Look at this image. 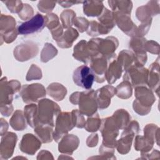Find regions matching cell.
<instances>
[{
  "label": "cell",
  "instance_id": "6da1fadb",
  "mask_svg": "<svg viewBox=\"0 0 160 160\" xmlns=\"http://www.w3.org/2000/svg\"><path fill=\"white\" fill-rule=\"evenodd\" d=\"M60 112L61 108L55 102L46 98L41 99L37 105L35 126L42 124L54 127V118L57 117Z\"/></svg>",
  "mask_w": 160,
  "mask_h": 160
},
{
  "label": "cell",
  "instance_id": "7a4b0ae2",
  "mask_svg": "<svg viewBox=\"0 0 160 160\" xmlns=\"http://www.w3.org/2000/svg\"><path fill=\"white\" fill-rule=\"evenodd\" d=\"M134 88L136 99L132 104L134 111L141 116H145L151 111V106L156 100L155 96L152 91L145 86Z\"/></svg>",
  "mask_w": 160,
  "mask_h": 160
},
{
  "label": "cell",
  "instance_id": "3957f363",
  "mask_svg": "<svg viewBox=\"0 0 160 160\" xmlns=\"http://www.w3.org/2000/svg\"><path fill=\"white\" fill-rule=\"evenodd\" d=\"M99 129L102 136V145L111 148H116L119 128L112 116L102 119Z\"/></svg>",
  "mask_w": 160,
  "mask_h": 160
},
{
  "label": "cell",
  "instance_id": "277c9868",
  "mask_svg": "<svg viewBox=\"0 0 160 160\" xmlns=\"http://www.w3.org/2000/svg\"><path fill=\"white\" fill-rule=\"evenodd\" d=\"M123 80L128 81L134 88L146 86L148 80V69L144 66L133 64L126 71Z\"/></svg>",
  "mask_w": 160,
  "mask_h": 160
},
{
  "label": "cell",
  "instance_id": "5b68a950",
  "mask_svg": "<svg viewBox=\"0 0 160 160\" xmlns=\"http://www.w3.org/2000/svg\"><path fill=\"white\" fill-rule=\"evenodd\" d=\"M74 127L72 113L69 112H60L56 117L55 130L52 133V138L56 142H58L64 135Z\"/></svg>",
  "mask_w": 160,
  "mask_h": 160
},
{
  "label": "cell",
  "instance_id": "8992f818",
  "mask_svg": "<svg viewBox=\"0 0 160 160\" xmlns=\"http://www.w3.org/2000/svg\"><path fill=\"white\" fill-rule=\"evenodd\" d=\"M79 111L83 115L91 116L94 114L98 109L95 91L93 89H88L80 92L78 103Z\"/></svg>",
  "mask_w": 160,
  "mask_h": 160
},
{
  "label": "cell",
  "instance_id": "52a82bcc",
  "mask_svg": "<svg viewBox=\"0 0 160 160\" xmlns=\"http://www.w3.org/2000/svg\"><path fill=\"white\" fill-rule=\"evenodd\" d=\"M16 25V22L13 17L2 14L1 15L0 34L2 41L11 43L15 40L18 34Z\"/></svg>",
  "mask_w": 160,
  "mask_h": 160
},
{
  "label": "cell",
  "instance_id": "ba28073f",
  "mask_svg": "<svg viewBox=\"0 0 160 160\" xmlns=\"http://www.w3.org/2000/svg\"><path fill=\"white\" fill-rule=\"evenodd\" d=\"M1 105L11 104L13 95L21 90V83L17 80L8 81L7 78L4 77L1 79Z\"/></svg>",
  "mask_w": 160,
  "mask_h": 160
},
{
  "label": "cell",
  "instance_id": "9c48e42d",
  "mask_svg": "<svg viewBox=\"0 0 160 160\" xmlns=\"http://www.w3.org/2000/svg\"><path fill=\"white\" fill-rule=\"evenodd\" d=\"M72 79L77 86L86 89H90L95 81V76L89 67L82 65L74 70Z\"/></svg>",
  "mask_w": 160,
  "mask_h": 160
},
{
  "label": "cell",
  "instance_id": "30bf717a",
  "mask_svg": "<svg viewBox=\"0 0 160 160\" xmlns=\"http://www.w3.org/2000/svg\"><path fill=\"white\" fill-rule=\"evenodd\" d=\"M44 87L39 83L26 84L22 86L20 91V95L25 103L38 102V100L46 96Z\"/></svg>",
  "mask_w": 160,
  "mask_h": 160
},
{
  "label": "cell",
  "instance_id": "8fae6325",
  "mask_svg": "<svg viewBox=\"0 0 160 160\" xmlns=\"http://www.w3.org/2000/svg\"><path fill=\"white\" fill-rule=\"evenodd\" d=\"M46 26L44 16L38 13L31 19L21 23L17 28L18 34L28 35L41 31Z\"/></svg>",
  "mask_w": 160,
  "mask_h": 160
},
{
  "label": "cell",
  "instance_id": "7c38bea8",
  "mask_svg": "<svg viewBox=\"0 0 160 160\" xmlns=\"http://www.w3.org/2000/svg\"><path fill=\"white\" fill-rule=\"evenodd\" d=\"M39 51L38 45L32 41H26L14 48V56L21 62L28 61L35 57Z\"/></svg>",
  "mask_w": 160,
  "mask_h": 160
},
{
  "label": "cell",
  "instance_id": "4fadbf2b",
  "mask_svg": "<svg viewBox=\"0 0 160 160\" xmlns=\"http://www.w3.org/2000/svg\"><path fill=\"white\" fill-rule=\"evenodd\" d=\"M146 41L143 37H133L129 42V47L134 52L135 65L144 66L147 61V54L144 48Z\"/></svg>",
  "mask_w": 160,
  "mask_h": 160
},
{
  "label": "cell",
  "instance_id": "5bb4252c",
  "mask_svg": "<svg viewBox=\"0 0 160 160\" xmlns=\"http://www.w3.org/2000/svg\"><path fill=\"white\" fill-rule=\"evenodd\" d=\"M113 14L116 25L128 36L132 38L136 37L138 27L131 20V14L116 11L113 12Z\"/></svg>",
  "mask_w": 160,
  "mask_h": 160
},
{
  "label": "cell",
  "instance_id": "9a60e30c",
  "mask_svg": "<svg viewBox=\"0 0 160 160\" xmlns=\"http://www.w3.org/2000/svg\"><path fill=\"white\" fill-rule=\"evenodd\" d=\"M159 13L158 1H150L146 5L139 7L136 12L137 18L141 23L152 21V17Z\"/></svg>",
  "mask_w": 160,
  "mask_h": 160
},
{
  "label": "cell",
  "instance_id": "2e32d148",
  "mask_svg": "<svg viewBox=\"0 0 160 160\" xmlns=\"http://www.w3.org/2000/svg\"><path fill=\"white\" fill-rule=\"evenodd\" d=\"M108 65V60L104 56L99 55L92 58L90 61V68L95 76V81L102 83L105 81V73Z\"/></svg>",
  "mask_w": 160,
  "mask_h": 160
},
{
  "label": "cell",
  "instance_id": "e0dca14e",
  "mask_svg": "<svg viewBox=\"0 0 160 160\" xmlns=\"http://www.w3.org/2000/svg\"><path fill=\"white\" fill-rule=\"evenodd\" d=\"M18 140L16 134L12 132H6L1 138L0 155L1 159H7L12 156Z\"/></svg>",
  "mask_w": 160,
  "mask_h": 160
},
{
  "label": "cell",
  "instance_id": "ac0fdd59",
  "mask_svg": "<svg viewBox=\"0 0 160 160\" xmlns=\"http://www.w3.org/2000/svg\"><path fill=\"white\" fill-rule=\"evenodd\" d=\"M119 45L118 40L114 36H108L106 39L99 38L98 44V52L107 59L116 56L114 51Z\"/></svg>",
  "mask_w": 160,
  "mask_h": 160
},
{
  "label": "cell",
  "instance_id": "d6986e66",
  "mask_svg": "<svg viewBox=\"0 0 160 160\" xmlns=\"http://www.w3.org/2000/svg\"><path fill=\"white\" fill-rule=\"evenodd\" d=\"M116 92V88L111 85H106L97 89L95 94L98 107L101 109L107 108L111 103V98Z\"/></svg>",
  "mask_w": 160,
  "mask_h": 160
},
{
  "label": "cell",
  "instance_id": "ffe728a7",
  "mask_svg": "<svg viewBox=\"0 0 160 160\" xmlns=\"http://www.w3.org/2000/svg\"><path fill=\"white\" fill-rule=\"evenodd\" d=\"M98 32L99 35L107 34L116 25L112 11L104 8L102 13L98 16Z\"/></svg>",
  "mask_w": 160,
  "mask_h": 160
},
{
  "label": "cell",
  "instance_id": "44dd1931",
  "mask_svg": "<svg viewBox=\"0 0 160 160\" xmlns=\"http://www.w3.org/2000/svg\"><path fill=\"white\" fill-rule=\"evenodd\" d=\"M41 141L32 134H26L23 136L19 144L21 151L28 154L34 155L41 148Z\"/></svg>",
  "mask_w": 160,
  "mask_h": 160
},
{
  "label": "cell",
  "instance_id": "7402d4cb",
  "mask_svg": "<svg viewBox=\"0 0 160 160\" xmlns=\"http://www.w3.org/2000/svg\"><path fill=\"white\" fill-rule=\"evenodd\" d=\"M79 139L74 134H66L61 139L59 142L58 150L61 153L71 155L78 148Z\"/></svg>",
  "mask_w": 160,
  "mask_h": 160
},
{
  "label": "cell",
  "instance_id": "603a6c76",
  "mask_svg": "<svg viewBox=\"0 0 160 160\" xmlns=\"http://www.w3.org/2000/svg\"><path fill=\"white\" fill-rule=\"evenodd\" d=\"M122 71V67L117 61L116 56H114L108 59V65L105 73V79L109 84H112L121 78Z\"/></svg>",
  "mask_w": 160,
  "mask_h": 160
},
{
  "label": "cell",
  "instance_id": "cb8c5ba5",
  "mask_svg": "<svg viewBox=\"0 0 160 160\" xmlns=\"http://www.w3.org/2000/svg\"><path fill=\"white\" fill-rule=\"evenodd\" d=\"M159 58L150 65L148 69V80L147 85L152 91H155L159 96Z\"/></svg>",
  "mask_w": 160,
  "mask_h": 160
},
{
  "label": "cell",
  "instance_id": "d4e9b609",
  "mask_svg": "<svg viewBox=\"0 0 160 160\" xmlns=\"http://www.w3.org/2000/svg\"><path fill=\"white\" fill-rule=\"evenodd\" d=\"M104 8L102 1H85L83 2V12L88 16H99Z\"/></svg>",
  "mask_w": 160,
  "mask_h": 160
},
{
  "label": "cell",
  "instance_id": "484cf974",
  "mask_svg": "<svg viewBox=\"0 0 160 160\" xmlns=\"http://www.w3.org/2000/svg\"><path fill=\"white\" fill-rule=\"evenodd\" d=\"M78 36L79 33L76 29L69 28L63 32L60 38L56 41V42L58 46L61 48H69L72 46L73 42Z\"/></svg>",
  "mask_w": 160,
  "mask_h": 160
},
{
  "label": "cell",
  "instance_id": "4316f807",
  "mask_svg": "<svg viewBox=\"0 0 160 160\" xmlns=\"http://www.w3.org/2000/svg\"><path fill=\"white\" fill-rule=\"evenodd\" d=\"M72 56L78 61H81L85 64L91 61V56L87 47V42L85 40L82 39L80 41L74 46Z\"/></svg>",
  "mask_w": 160,
  "mask_h": 160
},
{
  "label": "cell",
  "instance_id": "83f0119b",
  "mask_svg": "<svg viewBox=\"0 0 160 160\" xmlns=\"http://www.w3.org/2000/svg\"><path fill=\"white\" fill-rule=\"evenodd\" d=\"M34 132L42 143L51 142L53 139V126L39 124L34 128Z\"/></svg>",
  "mask_w": 160,
  "mask_h": 160
},
{
  "label": "cell",
  "instance_id": "f1b7e54d",
  "mask_svg": "<svg viewBox=\"0 0 160 160\" xmlns=\"http://www.w3.org/2000/svg\"><path fill=\"white\" fill-rule=\"evenodd\" d=\"M134 137V134L123 131L121 134V138L116 142V148L118 152L121 154H125L129 152Z\"/></svg>",
  "mask_w": 160,
  "mask_h": 160
},
{
  "label": "cell",
  "instance_id": "f546056e",
  "mask_svg": "<svg viewBox=\"0 0 160 160\" xmlns=\"http://www.w3.org/2000/svg\"><path fill=\"white\" fill-rule=\"evenodd\" d=\"M46 91L49 96L56 101H62L67 94L66 88L58 82H52L48 86Z\"/></svg>",
  "mask_w": 160,
  "mask_h": 160
},
{
  "label": "cell",
  "instance_id": "4dcf8cb0",
  "mask_svg": "<svg viewBox=\"0 0 160 160\" xmlns=\"http://www.w3.org/2000/svg\"><path fill=\"white\" fill-rule=\"evenodd\" d=\"M119 129H124L130 122L131 116L128 112L124 109L116 111L112 116Z\"/></svg>",
  "mask_w": 160,
  "mask_h": 160
},
{
  "label": "cell",
  "instance_id": "1f68e13d",
  "mask_svg": "<svg viewBox=\"0 0 160 160\" xmlns=\"http://www.w3.org/2000/svg\"><path fill=\"white\" fill-rule=\"evenodd\" d=\"M24 112L19 109L14 112L9 121L11 126L16 131H23L26 129L27 127Z\"/></svg>",
  "mask_w": 160,
  "mask_h": 160
},
{
  "label": "cell",
  "instance_id": "d6a6232c",
  "mask_svg": "<svg viewBox=\"0 0 160 160\" xmlns=\"http://www.w3.org/2000/svg\"><path fill=\"white\" fill-rule=\"evenodd\" d=\"M108 4L113 12L131 14L132 8V3L131 1H108Z\"/></svg>",
  "mask_w": 160,
  "mask_h": 160
},
{
  "label": "cell",
  "instance_id": "836d02e7",
  "mask_svg": "<svg viewBox=\"0 0 160 160\" xmlns=\"http://www.w3.org/2000/svg\"><path fill=\"white\" fill-rule=\"evenodd\" d=\"M117 61L122 67V70L126 71L129 68L134 64V54L131 51L122 50L119 53Z\"/></svg>",
  "mask_w": 160,
  "mask_h": 160
},
{
  "label": "cell",
  "instance_id": "e575fe53",
  "mask_svg": "<svg viewBox=\"0 0 160 160\" xmlns=\"http://www.w3.org/2000/svg\"><path fill=\"white\" fill-rule=\"evenodd\" d=\"M154 142L149 140L142 136H136L134 142V148L136 151H139L141 153L149 152Z\"/></svg>",
  "mask_w": 160,
  "mask_h": 160
},
{
  "label": "cell",
  "instance_id": "d590c367",
  "mask_svg": "<svg viewBox=\"0 0 160 160\" xmlns=\"http://www.w3.org/2000/svg\"><path fill=\"white\" fill-rule=\"evenodd\" d=\"M116 94L121 99H128L132 96V89L131 84L127 81H123L116 88Z\"/></svg>",
  "mask_w": 160,
  "mask_h": 160
},
{
  "label": "cell",
  "instance_id": "8d00e7d4",
  "mask_svg": "<svg viewBox=\"0 0 160 160\" xmlns=\"http://www.w3.org/2000/svg\"><path fill=\"white\" fill-rule=\"evenodd\" d=\"M144 137L149 140L155 142L159 146V128L158 126L154 124H148L144 128Z\"/></svg>",
  "mask_w": 160,
  "mask_h": 160
},
{
  "label": "cell",
  "instance_id": "74e56055",
  "mask_svg": "<svg viewBox=\"0 0 160 160\" xmlns=\"http://www.w3.org/2000/svg\"><path fill=\"white\" fill-rule=\"evenodd\" d=\"M57 54V49L52 44L46 42L41 53V60L42 62H46L55 57Z\"/></svg>",
  "mask_w": 160,
  "mask_h": 160
},
{
  "label": "cell",
  "instance_id": "f35d334b",
  "mask_svg": "<svg viewBox=\"0 0 160 160\" xmlns=\"http://www.w3.org/2000/svg\"><path fill=\"white\" fill-rule=\"evenodd\" d=\"M24 114L26 118L27 123L31 128H34L37 105L35 104H30L29 105H26L24 106Z\"/></svg>",
  "mask_w": 160,
  "mask_h": 160
},
{
  "label": "cell",
  "instance_id": "ab89813d",
  "mask_svg": "<svg viewBox=\"0 0 160 160\" xmlns=\"http://www.w3.org/2000/svg\"><path fill=\"white\" fill-rule=\"evenodd\" d=\"M76 18V12L72 9H66L63 11L60 15V19L62 22L63 28L68 29L71 28L74 24Z\"/></svg>",
  "mask_w": 160,
  "mask_h": 160
},
{
  "label": "cell",
  "instance_id": "60d3db41",
  "mask_svg": "<svg viewBox=\"0 0 160 160\" xmlns=\"http://www.w3.org/2000/svg\"><path fill=\"white\" fill-rule=\"evenodd\" d=\"M101 124V120L99 118V114L96 112L92 116L88 117L86 121L84 128L88 132H95L99 130Z\"/></svg>",
  "mask_w": 160,
  "mask_h": 160
},
{
  "label": "cell",
  "instance_id": "b9f144b4",
  "mask_svg": "<svg viewBox=\"0 0 160 160\" xmlns=\"http://www.w3.org/2000/svg\"><path fill=\"white\" fill-rule=\"evenodd\" d=\"M44 19L46 26H47V28L49 29L50 31L54 30L61 25L59 18L56 14L51 12L47 14L44 16Z\"/></svg>",
  "mask_w": 160,
  "mask_h": 160
},
{
  "label": "cell",
  "instance_id": "7bdbcfd3",
  "mask_svg": "<svg viewBox=\"0 0 160 160\" xmlns=\"http://www.w3.org/2000/svg\"><path fill=\"white\" fill-rule=\"evenodd\" d=\"M71 113L74 126L78 128H84L86 121L84 118V115L81 114L80 111L78 109H73Z\"/></svg>",
  "mask_w": 160,
  "mask_h": 160
},
{
  "label": "cell",
  "instance_id": "ee69618b",
  "mask_svg": "<svg viewBox=\"0 0 160 160\" xmlns=\"http://www.w3.org/2000/svg\"><path fill=\"white\" fill-rule=\"evenodd\" d=\"M42 78V72L41 69L36 64H32L30 67L27 75H26V80L27 81H32L40 79Z\"/></svg>",
  "mask_w": 160,
  "mask_h": 160
},
{
  "label": "cell",
  "instance_id": "f6af8a7d",
  "mask_svg": "<svg viewBox=\"0 0 160 160\" xmlns=\"http://www.w3.org/2000/svg\"><path fill=\"white\" fill-rule=\"evenodd\" d=\"M114 148H108L102 145L99 148V154L100 157H92V158H100V159H114L116 157L114 156Z\"/></svg>",
  "mask_w": 160,
  "mask_h": 160
},
{
  "label": "cell",
  "instance_id": "bcb514c9",
  "mask_svg": "<svg viewBox=\"0 0 160 160\" xmlns=\"http://www.w3.org/2000/svg\"><path fill=\"white\" fill-rule=\"evenodd\" d=\"M2 2L12 13H19L24 6L21 1H5Z\"/></svg>",
  "mask_w": 160,
  "mask_h": 160
},
{
  "label": "cell",
  "instance_id": "7dc6e473",
  "mask_svg": "<svg viewBox=\"0 0 160 160\" xmlns=\"http://www.w3.org/2000/svg\"><path fill=\"white\" fill-rule=\"evenodd\" d=\"M56 3V1H40L38 4V8L41 12L49 14L54 8Z\"/></svg>",
  "mask_w": 160,
  "mask_h": 160
},
{
  "label": "cell",
  "instance_id": "c3c4849f",
  "mask_svg": "<svg viewBox=\"0 0 160 160\" xmlns=\"http://www.w3.org/2000/svg\"><path fill=\"white\" fill-rule=\"evenodd\" d=\"M80 32H83L88 30L89 22L83 17H76L73 24Z\"/></svg>",
  "mask_w": 160,
  "mask_h": 160
},
{
  "label": "cell",
  "instance_id": "681fc988",
  "mask_svg": "<svg viewBox=\"0 0 160 160\" xmlns=\"http://www.w3.org/2000/svg\"><path fill=\"white\" fill-rule=\"evenodd\" d=\"M34 14L33 8L28 4H24L22 9L21 11L19 13H18L19 17L22 20H28L31 19V18Z\"/></svg>",
  "mask_w": 160,
  "mask_h": 160
},
{
  "label": "cell",
  "instance_id": "f907efd6",
  "mask_svg": "<svg viewBox=\"0 0 160 160\" xmlns=\"http://www.w3.org/2000/svg\"><path fill=\"white\" fill-rule=\"evenodd\" d=\"M144 48L145 51H147L150 53L156 54H159V45L154 41H146L144 43Z\"/></svg>",
  "mask_w": 160,
  "mask_h": 160
},
{
  "label": "cell",
  "instance_id": "816d5d0a",
  "mask_svg": "<svg viewBox=\"0 0 160 160\" xmlns=\"http://www.w3.org/2000/svg\"><path fill=\"white\" fill-rule=\"evenodd\" d=\"M87 34L91 36H99L98 32V22L95 21H91L89 22V27L86 31Z\"/></svg>",
  "mask_w": 160,
  "mask_h": 160
},
{
  "label": "cell",
  "instance_id": "f5cc1de1",
  "mask_svg": "<svg viewBox=\"0 0 160 160\" xmlns=\"http://www.w3.org/2000/svg\"><path fill=\"white\" fill-rule=\"evenodd\" d=\"M98 142V134H92L87 138L86 144L89 147H94Z\"/></svg>",
  "mask_w": 160,
  "mask_h": 160
},
{
  "label": "cell",
  "instance_id": "db71d44e",
  "mask_svg": "<svg viewBox=\"0 0 160 160\" xmlns=\"http://www.w3.org/2000/svg\"><path fill=\"white\" fill-rule=\"evenodd\" d=\"M1 113L5 116H9L13 111V106L12 104L9 105H1L0 106Z\"/></svg>",
  "mask_w": 160,
  "mask_h": 160
},
{
  "label": "cell",
  "instance_id": "11a10c76",
  "mask_svg": "<svg viewBox=\"0 0 160 160\" xmlns=\"http://www.w3.org/2000/svg\"><path fill=\"white\" fill-rule=\"evenodd\" d=\"M53 159V157L52 154L46 150H42L40 151L38 155L37 159Z\"/></svg>",
  "mask_w": 160,
  "mask_h": 160
},
{
  "label": "cell",
  "instance_id": "9f6ffc18",
  "mask_svg": "<svg viewBox=\"0 0 160 160\" xmlns=\"http://www.w3.org/2000/svg\"><path fill=\"white\" fill-rule=\"evenodd\" d=\"M84 1H58V3L60 4L63 8H68L75 4L83 3Z\"/></svg>",
  "mask_w": 160,
  "mask_h": 160
},
{
  "label": "cell",
  "instance_id": "6f0895ef",
  "mask_svg": "<svg viewBox=\"0 0 160 160\" xmlns=\"http://www.w3.org/2000/svg\"><path fill=\"white\" fill-rule=\"evenodd\" d=\"M8 129V124L3 118H1V136H4Z\"/></svg>",
  "mask_w": 160,
  "mask_h": 160
},
{
  "label": "cell",
  "instance_id": "680465c9",
  "mask_svg": "<svg viewBox=\"0 0 160 160\" xmlns=\"http://www.w3.org/2000/svg\"><path fill=\"white\" fill-rule=\"evenodd\" d=\"M79 94H80V92H75L72 93L69 97V101L73 104H75V105L78 104Z\"/></svg>",
  "mask_w": 160,
  "mask_h": 160
}]
</instances>
